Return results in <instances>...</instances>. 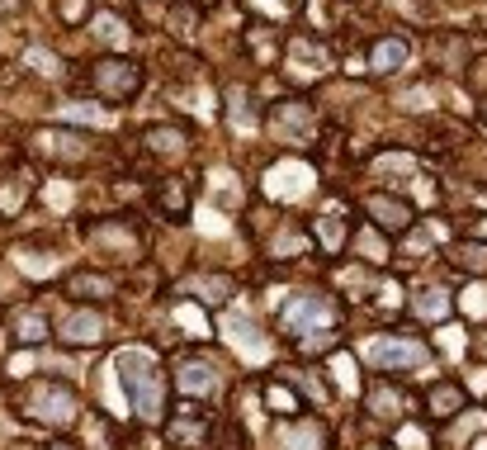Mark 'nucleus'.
I'll return each mask as SVG.
<instances>
[{
  "label": "nucleus",
  "instance_id": "1",
  "mask_svg": "<svg viewBox=\"0 0 487 450\" xmlns=\"http://www.w3.org/2000/svg\"><path fill=\"white\" fill-rule=\"evenodd\" d=\"M119 385L128 394V403L138 408L147 422L161 412V379H157V365L147 351H124L119 356Z\"/></svg>",
  "mask_w": 487,
  "mask_h": 450
},
{
  "label": "nucleus",
  "instance_id": "2",
  "mask_svg": "<svg viewBox=\"0 0 487 450\" xmlns=\"http://www.w3.org/2000/svg\"><path fill=\"white\" fill-rule=\"evenodd\" d=\"M29 408H33V418H43V422H53V427L76 422V394L66 389V385H57V379H43V385H33Z\"/></svg>",
  "mask_w": 487,
  "mask_h": 450
},
{
  "label": "nucleus",
  "instance_id": "3",
  "mask_svg": "<svg viewBox=\"0 0 487 450\" xmlns=\"http://www.w3.org/2000/svg\"><path fill=\"white\" fill-rule=\"evenodd\" d=\"M364 360L379 365V370H422L431 356H426V346H416V342L383 337V342H369L364 346Z\"/></svg>",
  "mask_w": 487,
  "mask_h": 450
},
{
  "label": "nucleus",
  "instance_id": "4",
  "mask_svg": "<svg viewBox=\"0 0 487 450\" xmlns=\"http://www.w3.org/2000/svg\"><path fill=\"white\" fill-rule=\"evenodd\" d=\"M279 323H284V332L331 327V304H327V299H312V294H303V299H294V304L279 313Z\"/></svg>",
  "mask_w": 487,
  "mask_h": 450
},
{
  "label": "nucleus",
  "instance_id": "5",
  "mask_svg": "<svg viewBox=\"0 0 487 450\" xmlns=\"http://www.w3.org/2000/svg\"><path fill=\"white\" fill-rule=\"evenodd\" d=\"M95 86H99V95H114V100H124V95H132L142 86V72L132 62H99L95 66Z\"/></svg>",
  "mask_w": 487,
  "mask_h": 450
},
{
  "label": "nucleus",
  "instance_id": "6",
  "mask_svg": "<svg viewBox=\"0 0 487 450\" xmlns=\"http://www.w3.org/2000/svg\"><path fill=\"white\" fill-rule=\"evenodd\" d=\"M166 437H171V446H184V450H199V446H209L213 437V422L204 418V412H194L190 403H184V412L166 427Z\"/></svg>",
  "mask_w": 487,
  "mask_h": 450
},
{
  "label": "nucleus",
  "instance_id": "7",
  "mask_svg": "<svg viewBox=\"0 0 487 450\" xmlns=\"http://www.w3.org/2000/svg\"><path fill=\"white\" fill-rule=\"evenodd\" d=\"M57 332H62V342H72V346H90V342L105 337V318L90 313V308H81V313H66Z\"/></svg>",
  "mask_w": 487,
  "mask_h": 450
},
{
  "label": "nucleus",
  "instance_id": "8",
  "mask_svg": "<svg viewBox=\"0 0 487 450\" xmlns=\"http://www.w3.org/2000/svg\"><path fill=\"white\" fill-rule=\"evenodd\" d=\"M213 385H218V375H213V365L209 360H180L175 365V389L180 394H213Z\"/></svg>",
  "mask_w": 487,
  "mask_h": 450
},
{
  "label": "nucleus",
  "instance_id": "9",
  "mask_svg": "<svg viewBox=\"0 0 487 450\" xmlns=\"http://www.w3.org/2000/svg\"><path fill=\"white\" fill-rule=\"evenodd\" d=\"M364 209L374 213L383 228H407V223H412V209L402 204V199H389V195H369V199H364Z\"/></svg>",
  "mask_w": 487,
  "mask_h": 450
},
{
  "label": "nucleus",
  "instance_id": "10",
  "mask_svg": "<svg viewBox=\"0 0 487 450\" xmlns=\"http://www.w3.org/2000/svg\"><path fill=\"white\" fill-rule=\"evenodd\" d=\"M308 180H312L308 166H275V171H270V190L275 195H303Z\"/></svg>",
  "mask_w": 487,
  "mask_h": 450
},
{
  "label": "nucleus",
  "instance_id": "11",
  "mask_svg": "<svg viewBox=\"0 0 487 450\" xmlns=\"http://www.w3.org/2000/svg\"><path fill=\"white\" fill-rule=\"evenodd\" d=\"M402 62H407V43L402 39H383L374 48V72H397Z\"/></svg>",
  "mask_w": 487,
  "mask_h": 450
},
{
  "label": "nucleus",
  "instance_id": "12",
  "mask_svg": "<svg viewBox=\"0 0 487 450\" xmlns=\"http://www.w3.org/2000/svg\"><path fill=\"white\" fill-rule=\"evenodd\" d=\"M459 408H464V394L455 385H435L431 389V412H435V418H455Z\"/></svg>",
  "mask_w": 487,
  "mask_h": 450
},
{
  "label": "nucleus",
  "instance_id": "13",
  "mask_svg": "<svg viewBox=\"0 0 487 450\" xmlns=\"http://www.w3.org/2000/svg\"><path fill=\"white\" fill-rule=\"evenodd\" d=\"M62 119H72V124H109V109L76 100V105H62Z\"/></svg>",
  "mask_w": 487,
  "mask_h": 450
},
{
  "label": "nucleus",
  "instance_id": "14",
  "mask_svg": "<svg viewBox=\"0 0 487 450\" xmlns=\"http://www.w3.org/2000/svg\"><path fill=\"white\" fill-rule=\"evenodd\" d=\"M279 133H294V138H303V133H308V109H303V105H284V109H279Z\"/></svg>",
  "mask_w": 487,
  "mask_h": 450
},
{
  "label": "nucleus",
  "instance_id": "15",
  "mask_svg": "<svg viewBox=\"0 0 487 450\" xmlns=\"http://www.w3.org/2000/svg\"><path fill=\"white\" fill-rule=\"evenodd\" d=\"M66 290L81 294V299H95V294H109V280L105 275H72L66 280Z\"/></svg>",
  "mask_w": 487,
  "mask_h": 450
},
{
  "label": "nucleus",
  "instance_id": "16",
  "mask_svg": "<svg viewBox=\"0 0 487 450\" xmlns=\"http://www.w3.org/2000/svg\"><path fill=\"white\" fill-rule=\"evenodd\" d=\"M199 299H204V304H223V299L232 294V285H227V280L223 275H218V280H194V285H190Z\"/></svg>",
  "mask_w": 487,
  "mask_h": 450
},
{
  "label": "nucleus",
  "instance_id": "17",
  "mask_svg": "<svg viewBox=\"0 0 487 450\" xmlns=\"http://www.w3.org/2000/svg\"><path fill=\"white\" fill-rule=\"evenodd\" d=\"M47 337V318H43V313H20V342H43Z\"/></svg>",
  "mask_w": 487,
  "mask_h": 450
},
{
  "label": "nucleus",
  "instance_id": "18",
  "mask_svg": "<svg viewBox=\"0 0 487 450\" xmlns=\"http://www.w3.org/2000/svg\"><path fill=\"white\" fill-rule=\"evenodd\" d=\"M265 403H270V412H289V418H294V412H298V394L270 385V389H265Z\"/></svg>",
  "mask_w": 487,
  "mask_h": 450
},
{
  "label": "nucleus",
  "instance_id": "19",
  "mask_svg": "<svg viewBox=\"0 0 487 450\" xmlns=\"http://www.w3.org/2000/svg\"><path fill=\"white\" fill-rule=\"evenodd\" d=\"M38 143H47V147H53V152H66V157H81V152H86L76 133H43Z\"/></svg>",
  "mask_w": 487,
  "mask_h": 450
},
{
  "label": "nucleus",
  "instance_id": "20",
  "mask_svg": "<svg viewBox=\"0 0 487 450\" xmlns=\"http://www.w3.org/2000/svg\"><path fill=\"white\" fill-rule=\"evenodd\" d=\"M147 143H152L157 152H180V147H184V138L175 128H152V133H147Z\"/></svg>",
  "mask_w": 487,
  "mask_h": 450
},
{
  "label": "nucleus",
  "instance_id": "21",
  "mask_svg": "<svg viewBox=\"0 0 487 450\" xmlns=\"http://www.w3.org/2000/svg\"><path fill=\"white\" fill-rule=\"evenodd\" d=\"M369 403H374V412H397L402 398H397L389 385H374V389H369Z\"/></svg>",
  "mask_w": 487,
  "mask_h": 450
},
{
  "label": "nucleus",
  "instance_id": "22",
  "mask_svg": "<svg viewBox=\"0 0 487 450\" xmlns=\"http://www.w3.org/2000/svg\"><path fill=\"white\" fill-rule=\"evenodd\" d=\"M455 261L464 265V271H487V247H459Z\"/></svg>",
  "mask_w": 487,
  "mask_h": 450
},
{
  "label": "nucleus",
  "instance_id": "23",
  "mask_svg": "<svg viewBox=\"0 0 487 450\" xmlns=\"http://www.w3.org/2000/svg\"><path fill=\"white\" fill-rule=\"evenodd\" d=\"M99 33H105V39L114 43V48H128V29L114 20V14H105V20H99Z\"/></svg>",
  "mask_w": 487,
  "mask_h": 450
},
{
  "label": "nucleus",
  "instance_id": "24",
  "mask_svg": "<svg viewBox=\"0 0 487 450\" xmlns=\"http://www.w3.org/2000/svg\"><path fill=\"white\" fill-rule=\"evenodd\" d=\"M29 66L33 72H43V76H57V57L43 53V48H29Z\"/></svg>",
  "mask_w": 487,
  "mask_h": 450
},
{
  "label": "nucleus",
  "instance_id": "25",
  "mask_svg": "<svg viewBox=\"0 0 487 450\" xmlns=\"http://www.w3.org/2000/svg\"><path fill=\"white\" fill-rule=\"evenodd\" d=\"M317 238H322L327 247H336V242H341V223H336V219H322V223H317Z\"/></svg>",
  "mask_w": 487,
  "mask_h": 450
},
{
  "label": "nucleus",
  "instance_id": "26",
  "mask_svg": "<svg viewBox=\"0 0 487 450\" xmlns=\"http://www.w3.org/2000/svg\"><path fill=\"white\" fill-rule=\"evenodd\" d=\"M416 308L435 318V313H445V294H440V299H435V294H422V299H416Z\"/></svg>",
  "mask_w": 487,
  "mask_h": 450
},
{
  "label": "nucleus",
  "instance_id": "27",
  "mask_svg": "<svg viewBox=\"0 0 487 450\" xmlns=\"http://www.w3.org/2000/svg\"><path fill=\"white\" fill-rule=\"evenodd\" d=\"M360 252H369V261H379V252H383V247H379V238H374V232H360Z\"/></svg>",
  "mask_w": 487,
  "mask_h": 450
},
{
  "label": "nucleus",
  "instance_id": "28",
  "mask_svg": "<svg viewBox=\"0 0 487 450\" xmlns=\"http://www.w3.org/2000/svg\"><path fill=\"white\" fill-rule=\"evenodd\" d=\"M426 100H431L426 91H412L407 100H402V105H407V109H426Z\"/></svg>",
  "mask_w": 487,
  "mask_h": 450
},
{
  "label": "nucleus",
  "instance_id": "29",
  "mask_svg": "<svg viewBox=\"0 0 487 450\" xmlns=\"http://www.w3.org/2000/svg\"><path fill=\"white\" fill-rule=\"evenodd\" d=\"M62 14H66V20H81V14H86V5H81V0H66Z\"/></svg>",
  "mask_w": 487,
  "mask_h": 450
},
{
  "label": "nucleus",
  "instance_id": "30",
  "mask_svg": "<svg viewBox=\"0 0 487 450\" xmlns=\"http://www.w3.org/2000/svg\"><path fill=\"white\" fill-rule=\"evenodd\" d=\"M14 5H20V0H0V10H14Z\"/></svg>",
  "mask_w": 487,
  "mask_h": 450
},
{
  "label": "nucleus",
  "instance_id": "31",
  "mask_svg": "<svg viewBox=\"0 0 487 450\" xmlns=\"http://www.w3.org/2000/svg\"><path fill=\"white\" fill-rule=\"evenodd\" d=\"M261 5H265V10H279V0H261Z\"/></svg>",
  "mask_w": 487,
  "mask_h": 450
},
{
  "label": "nucleus",
  "instance_id": "32",
  "mask_svg": "<svg viewBox=\"0 0 487 450\" xmlns=\"http://www.w3.org/2000/svg\"><path fill=\"white\" fill-rule=\"evenodd\" d=\"M53 450H72V446H53Z\"/></svg>",
  "mask_w": 487,
  "mask_h": 450
},
{
  "label": "nucleus",
  "instance_id": "33",
  "mask_svg": "<svg viewBox=\"0 0 487 450\" xmlns=\"http://www.w3.org/2000/svg\"><path fill=\"white\" fill-rule=\"evenodd\" d=\"M483 119H487V105H483Z\"/></svg>",
  "mask_w": 487,
  "mask_h": 450
}]
</instances>
